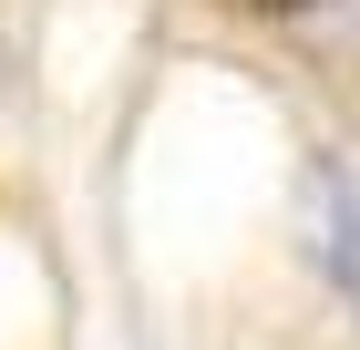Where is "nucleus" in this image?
Masks as SVG:
<instances>
[{
  "label": "nucleus",
  "instance_id": "f257e3e1",
  "mask_svg": "<svg viewBox=\"0 0 360 350\" xmlns=\"http://www.w3.org/2000/svg\"><path fill=\"white\" fill-rule=\"evenodd\" d=\"M299 247H309V268H319V289L360 320V144H319V155H309Z\"/></svg>",
  "mask_w": 360,
  "mask_h": 350
}]
</instances>
